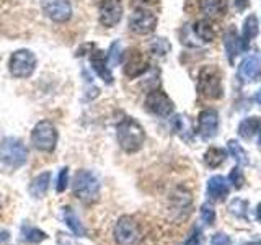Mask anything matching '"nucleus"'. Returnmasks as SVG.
<instances>
[{"label":"nucleus","mask_w":261,"mask_h":245,"mask_svg":"<svg viewBox=\"0 0 261 245\" xmlns=\"http://www.w3.org/2000/svg\"><path fill=\"white\" fill-rule=\"evenodd\" d=\"M224 44H225V51H227V59H228V62H233L237 54H239V51H240V47H243L242 46V39L237 36V33H235L233 28H230V30L225 33Z\"/></svg>","instance_id":"aec40b11"},{"label":"nucleus","mask_w":261,"mask_h":245,"mask_svg":"<svg viewBox=\"0 0 261 245\" xmlns=\"http://www.w3.org/2000/svg\"><path fill=\"white\" fill-rule=\"evenodd\" d=\"M227 149H228V154H230V157H233L237 160V163H240V165H247V163H248L247 152L243 151V147L237 141H228L227 142Z\"/></svg>","instance_id":"bb28decb"},{"label":"nucleus","mask_w":261,"mask_h":245,"mask_svg":"<svg viewBox=\"0 0 261 245\" xmlns=\"http://www.w3.org/2000/svg\"><path fill=\"white\" fill-rule=\"evenodd\" d=\"M198 90L204 98L209 100H220L224 96L222 72L216 65H204L199 72Z\"/></svg>","instance_id":"7ed1b4c3"},{"label":"nucleus","mask_w":261,"mask_h":245,"mask_svg":"<svg viewBox=\"0 0 261 245\" xmlns=\"http://www.w3.org/2000/svg\"><path fill=\"white\" fill-rule=\"evenodd\" d=\"M157 27V16L147 8H136L129 18V28L136 35H150Z\"/></svg>","instance_id":"9b49d317"},{"label":"nucleus","mask_w":261,"mask_h":245,"mask_svg":"<svg viewBox=\"0 0 261 245\" xmlns=\"http://www.w3.org/2000/svg\"><path fill=\"white\" fill-rule=\"evenodd\" d=\"M8 237H10V234H8L7 231H5V232H0V243L5 242V240H8Z\"/></svg>","instance_id":"e433bc0d"},{"label":"nucleus","mask_w":261,"mask_h":245,"mask_svg":"<svg viewBox=\"0 0 261 245\" xmlns=\"http://www.w3.org/2000/svg\"><path fill=\"white\" fill-rule=\"evenodd\" d=\"M259 67H261V61L259 57L256 56H251V57H247L240 65H239V70H237V76H239V79L242 82H251L253 79H255L258 76L259 72Z\"/></svg>","instance_id":"a211bd4d"},{"label":"nucleus","mask_w":261,"mask_h":245,"mask_svg":"<svg viewBox=\"0 0 261 245\" xmlns=\"http://www.w3.org/2000/svg\"><path fill=\"white\" fill-rule=\"evenodd\" d=\"M122 18L121 0H101L100 4V23L106 28H113Z\"/></svg>","instance_id":"ddd939ff"},{"label":"nucleus","mask_w":261,"mask_h":245,"mask_svg":"<svg viewBox=\"0 0 261 245\" xmlns=\"http://www.w3.org/2000/svg\"><path fill=\"white\" fill-rule=\"evenodd\" d=\"M113 235L118 245H141L145 237L142 224L134 216H121L114 226Z\"/></svg>","instance_id":"f03ea898"},{"label":"nucleus","mask_w":261,"mask_h":245,"mask_svg":"<svg viewBox=\"0 0 261 245\" xmlns=\"http://www.w3.org/2000/svg\"><path fill=\"white\" fill-rule=\"evenodd\" d=\"M106 57H108V64L110 65H116L122 61V51H121V44L119 41H114V43L111 44L108 54H106Z\"/></svg>","instance_id":"cd10ccee"},{"label":"nucleus","mask_w":261,"mask_h":245,"mask_svg":"<svg viewBox=\"0 0 261 245\" xmlns=\"http://www.w3.org/2000/svg\"><path fill=\"white\" fill-rule=\"evenodd\" d=\"M122 69L129 79H136L147 72L149 61L137 47H129L126 53H122Z\"/></svg>","instance_id":"1a4fd4ad"},{"label":"nucleus","mask_w":261,"mask_h":245,"mask_svg":"<svg viewBox=\"0 0 261 245\" xmlns=\"http://www.w3.org/2000/svg\"><path fill=\"white\" fill-rule=\"evenodd\" d=\"M36 65L38 59L30 49H18L10 56V61H8L10 74L16 79H28L35 72Z\"/></svg>","instance_id":"6e6552de"},{"label":"nucleus","mask_w":261,"mask_h":245,"mask_svg":"<svg viewBox=\"0 0 261 245\" xmlns=\"http://www.w3.org/2000/svg\"><path fill=\"white\" fill-rule=\"evenodd\" d=\"M199 8L207 20H220L227 13V0H199Z\"/></svg>","instance_id":"f3484780"},{"label":"nucleus","mask_w":261,"mask_h":245,"mask_svg":"<svg viewBox=\"0 0 261 245\" xmlns=\"http://www.w3.org/2000/svg\"><path fill=\"white\" fill-rule=\"evenodd\" d=\"M211 245H232V240H230V237H228L227 234L217 232V234L212 235Z\"/></svg>","instance_id":"f704fd0d"},{"label":"nucleus","mask_w":261,"mask_h":245,"mask_svg":"<svg viewBox=\"0 0 261 245\" xmlns=\"http://www.w3.org/2000/svg\"><path fill=\"white\" fill-rule=\"evenodd\" d=\"M67 185H69V168H67V167H64V168H61L59 175H57L56 190L59 191V193H62V191L65 190V188H67Z\"/></svg>","instance_id":"2f4dec72"},{"label":"nucleus","mask_w":261,"mask_h":245,"mask_svg":"<svg viewBox=\"0 0 261 245\" xmlns=\"http://www.w3.org/2000/svg\"><path fill=\"white\" fill-rule=\"evenodd\" d=\"M31 144L41 152H53L57 144V129L51 121L43 119L33 128Z\"/></svg>","instance_id":"0eeeda50"},{"label":"nucleus","mask_w":261,"mask_h":245,"mask_svg":"<svg viewBox=\"0 0 261 245\" xmlns=\"http://www.w3.org/2000/svg\"><path fill=\"white\" fill-rule=\"evenodd\" d=\"M225 159H227V152L222 147H211V149H207L206 154H204V162H206L211 168L222 165Z\"/></svg>","instance_id":"b1692460"},{"label":"nucleus","mask_w":261,"mask_h":245,"mask_svg":"<svg viewBox=\"0 0 261 245\" xmlns=\"http://www.w3.org/2000/svg\"><path fill=\"white\" fill-rule=\"evenodd\" d=\"M49 183H51V174L49 172H44V174H39L33 182L30 183V193L31 196H35V198H43L46 194L47 188H49Z\"/></svg>","instance_id":"4be33fe9"},{"label":"nucleus","mask_w":261,"mask_h":245,"mask_svg":"<svg viewBox=\"0 0 261 245\" xmlns=\"http://www.w3.org/2000/svg\"><path fill=\"white\" fill-rule=\"evenodd\" d=\"M242 245H261V240H256V242H247V243H242Z\"/></svg>","instance_id":"58836bf2"},{"label":"nucleus","mask_w":261,"mask_h":245,"mask_svg":"<svg viewBox=\"0 0 261 245\" xmlns=\"http://www.w3.org/2000/svg\"><path fill=\"white\" fill-rule=\"evenodd\" d=\"M73 194L84 203H93L100 194V182L98 178L88 170H79L73 177Z\"/></svg>","instance_id":"39448f33"},{"label":"nucleus","mask_w":261,"mask_h":245,"mask_svg":"<svg viewBox=\"0 0 261 245\" xmlns=\"http://www.w3.org/2000/svg\"><path fill=\"white\" fill-rule=\"evenodd\" d=\"M258 144H259V147H261V129H259V136H258Z\"/></svg>","instance_id":"a19ab883"},{"label":"nucleus","mask_w":261,"mask_h":245,"mask_svg":"<svg viewBox=\"0 0 261 245\" xmlns=\"http://www.w3.org/2000/svg\"><path fill=\"white\" fill-rule=\"evenodd\" d=\"M193 31L196 38L199 39V43L204 44V43H211L212 39H214L216 33H214V28H212L211 21L207 20H199L193 24Z\"/></svg>","instance_id":"5701e85b"},{"label":"nucleus","mask_w":261,"mask_h":245,"mask_svg":"<svg viewBox=\"0 0 261 245\" xmlns=\"http://www.w3.org/2000/svg\"><path fill=\"white\" fill-rule=\"evenodd\" d=\"M145 108L160 118H168L175 110V105L171 98L163 92V90H152L145 98Z\"/></svg>","instance_id":"9d476101"},{"label":"nucleus","mask_w":261,"mask_h":245,"mask_svg":"<svg viewBox=\"0 0 261 245\" xmlns=\"http://www.w3.org/2000/svg\"><path fill=\"white\" fill-rule=\"evenodd\" d=\"M228 193H230V185H228V180L222 175H214L207 180V196L211 201H224Z\"/></svg>","instance_id":"dca6fc26"},{"label":"nucleus","mask_w":261,"mask_h":245,"mask_svg":"<svg viewBox=\"0 0 261 245\" xmlns=\"http://www.w3.org/2000/svg\"><path fill=\"white\" fill-rule=\"evenodd\" d=\"M256 100H258V103L261 105V92H259V93L256 95Z\"/></svg>","instance_id":"ea45409f"},{"label":"nucleus","mask_w":261,"mask_h":245,"mask_svg":"<svg viewBox=\"0 0 261 245\" xmlns=\"http://www.w3.org/2000/svg\"><path fill=\"white\" fill-rule=\"evenodd\" d=\"M44 15L56 23H65L72 16L70 0H41Z\"/></svg>","instance_id":"f8f14e48"},{"label":"nucleus","mask_w":261,"mask_h":245,"mask_svg":"<svg viewBox=\"0 0 261 245\" xmlns=\"http://www.w3.org/2000/svg\"><path fill=\"white\" fill-rule=\"evenodd\" d=\"M116 136L118 142L121 145V149L127 154H134L137 151L142 149V145L145 142V133L144 128L133 118H124L118 128H116Z\"/></svg>","instance_id":"f257e3e1"},{"label":"nucleus","mask_w":261,"mask_h":245,"mask_svg":"<svg viewBox=\"0 0 261 245\" xmlns=\"http://www.w3.org/2000/svg\"><path fill=\"white\" fill-rule=\"evenodd\" d=\"M228 182L233 183V186L237 188V190H240V188L243 186L245 183V177L242 174V170L239 167H235L230 170V175H228Z\"/></svg>","instance_id":"473e14b6"},{"label":"nucleus","mask_w":261,"mask_h":245,"mask_svg":"<svg viewBox=\"0 0 261 245\" xmlns=\"http://www.w3.org/2000/svg\"><path fill=\"white\" fill-rule=\"evenodd\" d=\"M90 64H92L93 70L96 72V76L100 77L105 84H113V74L108 64V57L100 49H93L90 54Z\"/></svg>","instance_id":"2eb2a0df"},{"label":"nucleus","mask_w":261,"mask_h":245,"mask_svg":"<svg viewBox=\"0 0 261 245\" xmlns=\"http://www.w3.org/2000/svg\"><path fill=\"white\" fill-rule=\"evenodd\" d=\"M198 131L202 139H211L219 131V113L216 110H204L199 113Z\"/></svg>","instance_id":"4468645a"},{"label":"nucleus","mask_w":261,"mask_h":245,"mask_svg":"<svg viewBox=\"0 0 261 245\" xmlns=\"http://www.w3.org/2000/svg\"><path fill=\"white\" fill-rule=\"evenodd\" d=\"M247 201H243V200H233L232 203H230V212H233V214L237 216V217H245L247 219Z\"/></svg>","instance_id":"c756f323"},{"label":"nucleus","mask_w":261,"mask_h":245,"mask_svg":"<svg viewBox=\"0 0 261 245\" xmlns=\"http://www.w3.org/2000/svg\"><path fill=\"white\" fill-rule=\"evenodd\" d=\"M235 5L242 12V10H245V8L248 7V0H235Z\"/></svg>","instance_id":"c9c22d12"},{"label":"nucleus","mask_w":261,"mask_h":245,"mask_svg":"<svg viewBox=\"0 0 261 245\" xmlns=\"http://www.w3.org/2000/svg\"><path fill=\"white\" fill-rule=\"evenodd\" d=\"M183 245H204V237H202V232L199 231L198 227H194L193 229V232L191 235L188 237L186 242Z\"/></svg>","instance_id":"72a5a7b5"},{"label":"nucleus","mask_w":261,"mask_h":245,"mask_svg":"<svg viewBox=\"0 0 261 245\" xmlns=\"http://www.w3.org/2000/svg\"><path fill=\"white\" fill-rule=\"evenodd\" d=\"M150 49H152L153 54L165 56L170 51V43L167 39H163V38H157V39H153V43L150 44Z\"/></svg>","instance_id":"c85d7f7f"},{"label":"nucleus","mask_w":261,"mask_h":245,"mask_svg":"<svg viewBox=\"0 0 261 245\" xmlns=\"http://www.w3.org/2000/svg\"><path fill=\"white\" fill-rule=\"evenodd\" d=\"M64 220L75 235H85V227L82 226L80 219L77 217V214L73 212L72 208H64Z\"/></svg>","instance_id":"393cba45"},{"label":"nucleus","mask_w":261,"mask_h":245,"mask_svg":"<svg viewBox=\"0 0 261 245\" xmlns=\"http://www.w3.org/2000/svg\"><path fill=\"white\" fill-rule=\"evenodd\" d=\"M258 31H259V27H258V18L256 15H248L247 18L243 20V27H242V46L247 47L253 38L258 36Z\"/></svg>","instance_id":"6ab92c4d"},{"label":"nucleus","mask_w":261,"mask_h":245,"mask_svg":"<svg viewBox=\"0 0 261 245\" xmlns=\"http://www.w3.org/2000/svg\"><path fill=\"white\" fill-rule=\"evenodd\" d=\"M256 217H258V220L261 223V203L256 206Z\"/></svg>","instance_id":"4c0bfd02"},{"label":"nucleus","mask_w":261,"mask_h":245,"mask_svg":"<svg viewBox=\"0 0 261 245\" xmlns=\"http://www.w3.org/2000/svg\"><path fill=\"white\" fill-rule=\"evenodd\" d=\"M21 235L24 242H28V243H39L46 239V234L43 231H39L38 227L30 226V224H24L21 227Z\"/></svg>","instance_id":"a878e982"},{"label":"nucleus","mask_w":261,"mask_h":245,"mask_svg":"<svg viewBox=\"0 0 261 245\" xmlns=\"http://www.w3.org/2000/svg\"><path fill=\"white\" fill-rule=\"evenodd\" d=\"M27 159H28V149L20 139L5 137L0 142V163H4V165L10 168H18L27 162Z\"/></svg>","instance_id":"423d86ee"},{"label":"nucleus","mask_w":261,"mask_h":245,"mask_svg":"<svg viewBox=\"0 0 261 245\" xmlns=\"http://www.w3.org/2000/svg\"><path fill=\"white\" fill-rule=\"evenodd\" d=\"M261 129V118L259 116H248L239 125V136L243 139H251Z\"/></svg>","instance_id":"412c9836"},{"label":"nucleus","mask_w":261,"mask_h":245,"mask_svg":"<svg viewBox=\"0 0 261 245\" xmlns=\"http://www.w3.org/2000/svg\"><path fill=\"white\" fill-rule=\"evenodd\" d=\"M193 193L185 185H178L168 196V212L175 223H183L191 214Z\"/></svg>","instance_id":"20e7f679"},{"label":"nucleus","mask_w":261,"mask_h":245,"mask_svg":"<svg viewBox=\"0 0 261 245\" xmlns=\"http://www.w3.org/2000/svg\"><path fill=\"white\" fill-rule=\"evenodd\" d=\"M201 217H202V220L207 226H212V224L216 223V211H214V208H212L211 204H202V208H201Z\"/></svg>","instance_id":"7c9ffc66"}]
</instances>
